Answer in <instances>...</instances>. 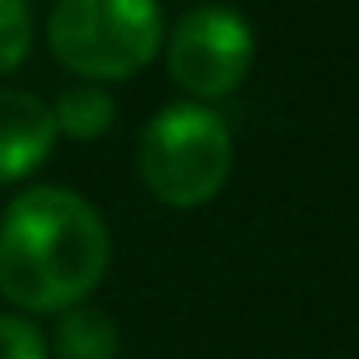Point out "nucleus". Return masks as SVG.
Here are the masks:
<instances>
[{
    "mask_svg": "<svg viewBox=\"0 0 359 359\" xmlns=\"http://www.w3.org/2000/svg\"><path fill=\"white\" fill-rule=\"evenodd\" d=\"M106 266V220L76 191L34 187L0 216V296L26 313L85 304Z\"/></svg>",
    "mask_w": 359,
    "mask_h": 359,
    "instance_id": "obj_1",
    "label": "nucleus"
},
{
    "mask_svg": "<svg viewBox=\"0 0 359 359\" xmlns=\"http://www.w3.org/2000/svg\"><path fill=\"white\" fill-rule=\"evenodd\" d=\"M140 177L165 208H199L220 195L233 169V135L208 106L177 102L152 114L135 152Z\"/></svg>",
    "mask_w": 359,
    "mask_h": 359,
    "instance_id": "obj_2",
    "label": "nucleus"
},
{
    "mask_svg": "<svg viewBox=\"0 0 359 359\" xmlns=\"http://www.w3.org/2000/svg\"><path fill=\"white\" fill-rule=\"evenodd\" d=\"M51 51L64 68L97 81H127L152 64L165 26L156 0H60L47 22Z\"/></svg>",
    "mask_w": 359,
    "mask_h": 359,
    "instance_id": "obj_3",
    "label": "nucleus"
},
{
    "mask_svg": "<svg viewBox=\"0 0 359 359\" xmlns=\"http://www.w3.org/2000/svg\"><path fill=\"white\" fill-rule=\"evenodd\" d=\"M254 64V34L250 22L224 5H208L187 13L173 26L165 68L173 85L195 97H224L233 93Z\"/></svg>",
    "mask_w": 359,
    "mask_h": 359,
    "instance_id": "obj_4",
    "label": "nucleus"
},
{
    "mask_svg": "<svg viewBox=\"0 0 359 359\" xmlns=\"http://www.w3.org/2000/svg\"><path fill=\"white\" fill-rule=\"evenodd\" d=\"M55 114L22 89H0V187L30 177L55 148Z\"/></svg>",
    "mask_w": 359,
    "mask_h": 359,
    "instance_id": "obj_5",
    "label": "nucleus"
},
{
    "mask_svg": "<svg viewBox=\"0 0 359 359\" xmlns=\"http://www.w3.org/2000/svg\"><path fill=\"white\" fill-rule=\"evenodd\" d=\"M47 346L55 351V359H114L118 355V330L102 309L72 304L60 313Z\"/></svg>",
    "mask_w": 359,
    "mask_h": 359,
    "instance_id": "obj_6",
    "label": "nucleus"
},
{
    "mask_svg": "<svg viewBox=\"0 0 359 359\" xmlns=\"http://www.w3.org/2000/svg\"><path fill=\"white\" fill-rule=\"evenodd\" d=\"M55 114V127L60 135H72V140H97L110 131L114 123V97L102 89V85H76V89H64L60 102L51 106Z\"/></svg>",
    "mask_w": 359,
    "mask_h": 359,
    "instance_id": "obj_7",
    "label": "nucleus"
},
{
    "mask_svg": "<svg viewBox=\"0 0 359 359\" xmlns=\"http://www.w3.org/2000/svg\"><path fill=\"white\" fill-rule=\"evenodd\" d=\"M30 39H34V26H30L26 0H0V76L26 60Z\"/></svg>",
    "mask_w": 359,
    "mask_h": 359,
    "instance_id": "obj_8",
    "label": "nucleus"
},
{
    "mask_svg": "<svg viewBox=\"0 0 359 359\" xmlns=\"http://www.w3.org/2000/svg\"><path fill=\"white\" fill-rule=\"evenodd\" d=\"M0 359H47V338L34 321L0 313Z\"/></svg>",
    "mask_w": 359,
    "mask_h": 359,
    "instance_id": "obj_9",
    "label": "nucleus"
}]
</instances>
